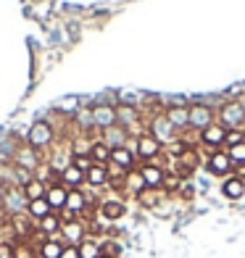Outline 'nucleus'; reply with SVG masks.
Wrapping results in <instances>:
<instances>
[{"instance_id": "nucleus-1", "label": "nucleus", "mask_w": 245, "mask_h": 258, "mask_svg": "<svg viewBox=\"0 0 245 258\" xmlns=\"http://www.w3.org/2000/svg\"><path fill=\"white\" fill-rule=\"evenodd\" d=\"M216 121L227 129H240L245 124V103L242 100H224L216 113Z\"/></svg>"}, {"instance_id": "nucleus-2", "label": "nucleus", "mask_w": 245, "mask_h": 258, "mask_svg": "<svg viewBox=\"0 0 245 258\" xmlns=\"http://www.w3.org/2000/svg\"><path fill=\"white\" fill-rule=\"evenodd\" d=\"M206 169L214 174V177H232L235 174V163L232 158L227 156V150H214V153H208V161H206Z\"/></svg>"}, {"instance_id": "nucleus-3", "label": "nucleus", "mask_w": 245, "mask_h": 258, "mask_svg": "<svg viewBox=\"0 0 245 258\" xmlns=\"http://www.w3.org/2000/svg\"><path fill=\"white\" fill-rule=\"evenodd\" d=\"M163 153V145L158 143V140L150 135V132H143V135H137V150H135V156L140 158V161H145V163H150L153 158H158Z\"/></svg>"}, {"instance_id": "nucleus-4", "label": "nucleus", "mask_w": 245, "mask_h": 258, "mask_svg": "<svg viewBox=\"0 0 245 258\" xmlns=\"http://www.w3.org/2000/svg\"><path fill=\"white\" fill-rule=\"evenodd\" d=\"M150 135H153L161 145H171V143H177V140H179V137H177L179 132L169 124V119H166L163 113L150 119Z\"/></svg>"}, {"instance_id": "nucleus-5", "label": "nucleus", "mask_w": 245, "mask_h": 258, "mask_svg": "<svg viewBox=\"0 0 245 258\" xmlns=\"http://www.w3.org/2000/svg\"><path fill=\"white\" fill-rule=\"evenodd\" d=\"M216 121V113L211 105L206 103H195L190 105V129H195V132H203L206 126H211Z\"/></svg>"}, {"instance_id": "nucleus-6", "label": "nucleus", "mask_w": 245, "mask_h": 258, "mask_svg": "<svg viewBox=\"0 0 245 258\" xmlns=\"http://www.w3.org/2000/svg\"><path fill=\"white\" fill-rule=\"evenodd\" d=\"M27 143L32 150H40V148H48L53 143V126L48 121H34L29 135H27Z\"/></svg>"}, {"instance_id": "nucleus-7", "label": "nucleus", "mask_w": 245, "mask_h": 258, "mask_svg": "<svg viewBox=\"0 0 245 258\" xmlns=\"http://www.w3.org/2000/svg\"><path fill=\"white\" fill-rule=\"evenodd\" d=\"M227 132H229L227 126H221L219 121H214L211 126H206L203 132H201V145H206V148H208V150H211V153H214V150H219L221 145H224V140H227Z\"/></svg>"}, {"instance_id": "nucleus-8", "label": "nucleus", "mask_w": 245, "mask_h": 258, "mask_svg": "<svg viewBox=\"0 0 245 258\" xmlns=\"http://www.w3.org/2000/svg\"><path fill=\"white\" fill-rule=\"evenodd\" d=\"M90 116H92V126H98L100 132H103V129L116 126V105L100 103V105H95V108L90 111Z\"/></svg>"}, {"instance_id": "nucleus-9", "label": "nucleus", "mask_w": 245, "mask_h": 258, "mask_svg": "<svg viewBox=\"0 0 245 258\" xmlns=\"http://www.w3.org/2000/svg\"><path fill=\"white\" fill-rule=\"evenodd\" d=\"M163 116L169 119V124L177 129V132H185L190 129V105H169Z\"/></svg>"}, {"instance_id": "nucleus-10", "label": "nucleus", "mask_w": 245, "mask_h": 258, "mask_svg": "<svg viewBox=\"0 0 245 258\" xmlns=\"http://www.w3.org/2000/svg\"><path fill=\"white\" fill-rule=\"evenodd\" d=\"M137 171L143 174V179H145V184H148V187H153V190H161L163 177H166V169H163L161 163H156V161L143 163V166H140Z\"/></svg>"}, {"instance_id": "nucleus-11", "label": "nucleus", "mask_w": 245, "mask_h": 258, "mask_svg": "<svg viewBox=\"0 0 245 258\" xmlns=\"http://www.w3.org/2000/svg\"><path fill=\"white\" fill-rule=\"evenodd\" d=\"M61 232H64L66 245H79L82 240H85V221H79V219L64 221V224H61Z\"/></svg>"}, {"instance_id": "nucleus-12", "label": "nucleus", "mask_w": 245, "mask_h": 258, "mask_svg": "<svg viewBox=\"0 0 245 258\" xmlns=\"http://www.w3.org/2000/svg\"><path fill=\"white\" fill-rule=\"evenodd\" d=\"M221 195L227 198V201H240V198L245 195V182L240 177H227L224 182H221Z\"/></svg>"}, {"instance_id": "nucleus-13", "label": "nucleus", "mask_w": 245, "mask_h": 258, "mask_svg": "<svg viewBox=\"0 0 245 258\" xmlns=\"http://www.w3.org/2000/svg\"><path fill=\"white\" fill-rule=\"evenodd\" d=\"M111 163L113 166H119V169H124V171H132L135 169V150H130V148H113L111 150Z\"/></svg>"}, {"instance_id": "nucleus-14", "label": "nucleus", "mask_w": 245, "mask_h": 258, "mask_svg": "<svg viewBox=\"0 0 245 258\" xmlns=\"http://www.w3.org/2000/svg\"><path fill=\"white\" fill-rule=\"evenodd\" d=\"M124 214H127L124 201H116V198H111V201H103V203H100V216L106 219V221H119Z\"/></svg>"}, {"instance_id": "nucleus-15", "label": "nucleus", "mask_w": 245, "mask_h": 258, "mask_svg": "<svg viewBox=\"0 0 245 258\" xmlns=\"http://www.w3.org/2000/svg\"><path fill=\"white\" fill-rule=\"evenodd\" d=\"M127 135H130V129H124V126H111V129H103V143H106L111 150L113 148H124L127 145Z\"/></svg>"}, {"instance_id": "nucleus-16", "label": "nucleus", "mask_w": 245, "mask_h": 258, "mask_svg": "<svg viewBox=\"0 0 245 258\" xmlns=\"http://www.w3.org/2000/svg\"><path fill=\"white\" fill-rule=\"evenodd\" d=\"M66 195H69V190L58 182V184H50L48 187V192H45V201L50 203V208L53 211H64L66 208Z\"/></svg>"}, {"instance_id": "nucleus-17", "label": "nucleus", "mask_w": 245, "mask_h": 258, "mask_svg": "<svg viewBox=\"0 0 245 258\" xmlns=\"http://www.w3.org/2000/svg\"><path fill=\"white\" fill-rule=\"evenodd\" d=\"M82 182H85V171L77 169L74 163H69V166L61 171V184L66 187V190H79Z\"/></svg>"}, {"instance_id": "nucleus-18", "label": "nucleus", "mask_w": 245, "mask_h": 258, "mask_svg": "<svg viewBox=\"0 0 245 258\" xmlns=\"http://www.w3.org/2000/svg\"><path fill=\"white\" fill-rule=\"evenodd\" d=\"M24 203H29V201H27V195H24V190L14 187V190H8L3 208H8V211H11V216H19V214H21V208H24Z\"/></svg>"}, {"instance_id": "nucleus-19", "label": "nucleus", "mask_w": 245, "mask_h": 258, "mask_svg": "<svg viewBox=\"0 0 245 258\" xmlns=\"http://www.w3.org/2000/svg\"><path fill=\"white\" fill-rule=\"evenodd\" d=\"M108 166H100V163H92V166L85 171V182L92 184V187H103L108 184Z\"/></svg>"}, {"instance_id": "nucleus-20", "label": "nucleus", "mask_w": 245, "mask_h": 258, "mask_svg": "<svg viewBox=\"0 0 245 258\" xmlns=\"http://www.w3.org/2000/svg\"><path fill=\"white\" fill-rule=\"evenodd\" d=\"M66 211H72L74 216L85 214V211H87V198H85V192H82V190H69V195H66Z\"/></svg>"}, {"instance_id": "nucleus-21", "label": "nucleus", "mask_w": 245, "mask_h": 258, "mask_svg": "<svg viewBox=\"0 0 245 258\" xmlns=\"http://www.w3.org/2000/svg\"><path fill=\"white\" fill-rule=\"evenodd\" d=\"M140 119V111L135 108V105H127V103H121V105H116V124L119 126H130V124H135Z\"/></svg>"}, {"instance_id": "nucleus-22", "label": "nucleus", "mask_w": 245, "mask_h": 258, "mask_svg": "<svg viewBox=\"0 0 245 258\" xmlns=\"http://www.w3.org/2000/svg\"><path fill=\"white\" fill-rule=\"evenodd\" d=\"M90 158H92V163L108 166V163H111V148L103 143V140H98V143H92V145H90Z\"/></svg>"}, {"instance_id": "nucleus-23", "label": "nucleus", "mask_w": 245, "mask_h": 258, "mask_svg": "<svg viewBox=\"0 0 245 258\" xmlns=\"http://www.w3.org/2000/svg\"><path fill=\"white\" fill-rule=\"evenodd\" d=\"M27 214H29L34 221H42L45 216L53 214V208H50V203L45 201V198H40V201H29V203H27Z\"/></svg>"}, {"instance_id": "nucleus-24", "label": "nucleus", "mask_w": 245, "mask_h": 258, "mask_svg": "<svg viewBox=\"0 0 245 258\" xmlns=\"http://www.w3.org/2000/svg\"><path fill=\"white\" fill-rule=\"evenodd\" d=\"M66 245L58 240H42L40 242V258H61Z\"/></svg>"}, {"instance_id": "nucleus-25", "label": "nucleus", "mask_w": 245, "mask_h": 258, "mask_svg": "<svg viewBox=\"0 0 245 258\" xmlns=\"http://www.w3.org/2000/svg\"><path fill=\"white\" fill-rule=\"evenodd\" d=\"M124 187H127V190H130V192H135V195H140V192H143L145 190V179H143V174H140V171H127V177H124Z\"/></svg>"}, {"instance_id": "nucleus-26", "label": "nucleus", "mask_w": 245, "mask_h": 258, "mask_svg": "<svg viewBox=\"0 0 245 258\" xmlns=\"http://www.w3.org/2000/svg\"><path fill=\"white\" fill-rule=\"evenodd\" d=\"M45 192H48V187H45L42 179L34 177L29 184H24V195H27V201H40V198H45Z\"/></svg>"}, {"instance_id": "nucleus-27", "label": "nucleus", "mask_w": 245, "mask_h": 258, "mask_svg": "<svg viewBox=\"0 0 245 258\" xmlns=\"http://www.w3.org/2000/svg\"><path fill=\"white\" fill-rule=\"evenodd\" d=\"M137 203L143 208H156L161 203V190H153V187H145L143 192L137 195Z\"/></svg>"}, {"instance_id": "nucleus-28", "label": "nucleus", "mask_w": 245, "mask_h": 258, "mask_svg": "<svg viewBox=\"0 0 245 258\" xmlns=\"http://www.w3.org/2000/svg\"><path fill=\"white\" fill-rule=\"evenodd\" d=\"M182 184H185V179L179 177V174L166 171V177H163V184H161V192L174 195V192H179V190H182Z\"/></svg>"}, {"instance_id": "nucleus-29", "label": "nucleus", "mask_w": 245, "mask_h": 258, "mask_svg": "<svg viewBox=\"0 0 245 258\" xmlns=\"http://www.w3.org/2000/svg\"><path fill=\"white\" fill-rule=\"evenodd\" d=\"M61 224H64V221L55 216V211H53L50 216H45L42 221H37V227H40L42 234H55V232H61Z\"/></svg>"}, {"instance_id": "nucleus-30", "label": "nucleus", "mask_w": 245, "mask_h": 258, "mask_svg": "<svg viewBox=\"0 0 245 258\" xmlns=\"http://www.w3.org/2000/svg\"><path fill=\"white\" fill-rule=\"evenodd\" d=\"M79 255L82 258H100V242H95V240H90V237H85L79 245Z\"/></svg>"}, {"instance_id": "nucleus-31", "label": "nucleus", "mask_w": 245, "mask_h": 258, "mask_svg": "<svg viewBox=\"0 0 245 258\" xmlns=\"http://www.w3.org/2000/svg\"><path fill=\"white\" fill-rule=\"evenodd\" d=\"M16 166H21V169H34L37 166V158H34V150L32 148H24V150H19L16 153Z\"/></svg>"}, {"instance_id": "nucleus-32", "label": "nucleus", "mask_w": 245, "mask_h": 258, "mask_svg": "<svg viewBox=\"0 0 245 258\" xmlns=\"http://www.w3.org/2000/svg\"><path fill=\"white\" fill-rule=\"evenodd\" d=\"M224 150H227V156L232 158V163H235V166H242V163H245V143L232 145V148H224Z\"/></svg>"}, {"instance_id": "nucleus-33", "label": "nucleus", "mask_w": 245, "mask_h": 258, "mask_svg": "<svg viewBox=\"0 0 245 258\" xmlns=\"http://www.w3.org/2000/svg\"><path fill=\"white\" fill-rule=\"evenodd\" d=\"M119 253H121V245H119V242H113V240L100 242V255H106V258H116Z\"/></svg>"}, {"instance_id": "nucleus-34", "label": "nucleus", "mask_w": 245, "mask_h": 258, "mask_svg": "<svg viewBox=\"0 0 245 258\" xmlns=\"http://www.w3.org/2000/svg\"><path fill=\"white\" fill-rule=\"evenodd\" d=\"M240 143H245V135H242V129H229V132H227V140H224V148L240 145Z\"/></svg>"}, {"instance_id": "nucleus-35", "label": "nucleus", "mask_w": 245, "mask_h": 258, "mask_svg": "<svg viewBox=\"0 0 245 258\" xmlns=\"http://www.w3.org/2000/svg\"><path fill=\"white\" fill-rule=\"evenodd\" d=\"M72 163L77 169H82V171H87L90 166H92V158L90 156H72Z\"/></svg>"}, {"instance_id": "nucleus-36", "label": "nucleus", "mask_w": 245, "mask_h": 258, "mask_svg": "<svg viewBox=\"0 0 245 258\" xmlns=\"http://www.w3.org/2000/svg\"><path fill=\"white\" fill-rule=\"evenodd\" d=\"M61 258H82V255H79V248H77V245H66L64 253H61Z\"/></svg>"}, {"instance_id": "nucleus-37", "label": "nucleus", "mask_w": 245, "mask_h": 258, "mask_svg": "<svg viewBox=\"0 0 245 258\" xmlns=\"http://www.w3.org/2000/svg\"><path fill=\"white\" fill-rule=\"evenodd\" d=\"M193 192H195V190H193V184H190V182H185V184H182V190H179V195L185 198V201H193Z\"/></svg>"}, {"instance_id": "nucleus-38", "label": "nucleus", "mask_w": 245, "mask_h": 258, "mask_svg": "<svg viewBox=\"0 0 245 258\" xmlns=\"http://www.w3.org/2000/svg\"><path fill=\"white\" fill-rule=\"evenodd\" d=\"M0 258H16L14 255V248H11L8 242H0Z\"/></svg>"}, {"instance_id": "nucleus-39", "label": "nucleus", "mask_w": 245, "mask_h": 258, "mask_svg": "<svg viewBox=\"0 0 245 258\" xmlns=\"http://www.w3.org/2000/svg\"><path fill=\"white\" fill-rule=\"evenodd\" d=\"M235 177H240L245 182V163H242V166H235Z\"/></svg>"}, {"instance_id": "nucleus-40", "label": "nucleus", "mask_w": 245, "mask_h": 258, "mask_svg": "<svg viewBox=\"0 0 245 258\" xmlns=\"http://www.w3.org/2000/svg\"><path fill=\"white\" fill-rule=\"evenodd\" d=\"M6 195H8V190H6V184H3V182H0V206H3V203H6Z\"/></svg>"}, {"instance_id": "nucleus-41", "label": "nucleus", "mask_w": 245, "mask_h": 258, "mask_svg": "<svg viewBox=\"0 0 245 258\" xmlns=\"http://www.w3.org/2000/svg\"><path fill=\"white\" fill-rule=\"evenodd\" d=\"M242 135H245V129H242Z\"/></svg>"}, {"instance_id": "nucleus-42", "label": "nucleus", "mask_w": 245, "mask_h": 258, "mask_svg": "<svg viewBox=\"0 0 245 258\" xmlns=\"http://www.w3.org/2000/svg\"><path fill=\"white\" fill-rule=\"evenodd\" d=\"M100 258H106V255H100Z\"/></svg>"}]
</instances>
